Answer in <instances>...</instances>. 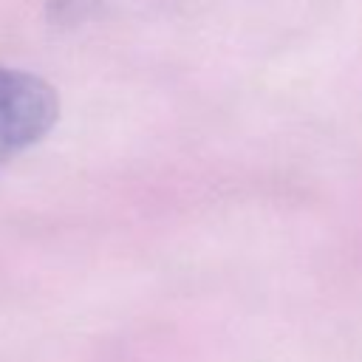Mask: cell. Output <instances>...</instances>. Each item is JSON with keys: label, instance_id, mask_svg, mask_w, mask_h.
Instances as JSON below:
<instances>
[{"label": "cell", "instance_id": "1", "mask_svg": "<svg viewBox=\"0 0 362 362\" xmlns=\"http://www.w3.org/2000/svg\"><path fill=\"white\" fill-rule=\"evenodd\" d=\"M59 102L40 76L0 65V161L40 141L57 122Z\"/></svg>", "mask_w": 362, "mask_h": 362}]
</instances>
